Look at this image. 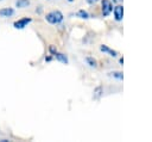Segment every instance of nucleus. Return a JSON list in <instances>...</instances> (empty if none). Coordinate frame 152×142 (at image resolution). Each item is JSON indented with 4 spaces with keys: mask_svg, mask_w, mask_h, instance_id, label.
<instances>
[{
    "mask_svg": "<svg viewBox=\"0 0 152 142\" xmlns=\"http://www.w3.org/2000/svg\"><path fill=\"white\" fill-rule=\"evenodd\" d=\"M94 94H93V98L95 99V100H97V99H100L101 98V95H102V93H103V88H102V86H97L95 89H94V92H93Z\"/></svg>",
    "mask_w": 152,
    "mask_h": 142,
    "instance_id": "8",
    "label": "nucleus"
},
{
    "mask_svg": "<svg viewBox=\"0 0 152 142\" xmlns=\"http://www.w3.org/2000/svg\"><path fill=\"white\" fill-rule=\"evenodd\" d=\"M119 62H120V64H124V58H122V57H121V58H120V60H119Z\"/></svg>",
    "mask_w": 152,
    "mask_h": 142,
    "instance_id": "16",
    "label": "nucleus"
},
{
    "mask_svg": "<svg viewBox=\"0 0 152 142\" xmlns=\"http://www.w3.org/2000/svg\"><path fill=\"white\" fill-rule=\"evenodd\" d=\"M32 21V19L31 18H21V19H18L17 21H14L13 23V26L15 27V29H24L25 26H27V24H30Z\"/></svg>",
    "mask_w": 152,
    "mask_h": 142,
    "instance_id": "3",
    "label": "nucleus"
},
{
    "mask_svg": "<svg viewBox=\"0 0 152 142\" xmlns=\"http://www.w3.org/2000/svg\"><path fill=\"white\" fill-rule=\"evenodd\" d=\"M13 14H14V10L11 7H5V8L0 10V17L7 18V17H12Z\"/></svg>",
    "mask_w": 152,
    "mask_h": 142,
    "instance_id": "6",
    "label": "nucleus"
},
{
    "mask_svg": "<svg viewBox=\"0 0 152 142\" xmlns=\"http://www.w3.org/2000/svg\"><path fill=\"white\" fill-rule=\"evenodd\" d=\"M108 75L110 78L116 79V80H122L124 79V74L121 72H110V73H108Z\"/></svg>",
    "mask_w": 152,
    "mask_h": 142,
    "instance_id": "11",
    "label": "nucleus"
},
{
    "mask_svg": "<svg viewBox=\"0 0 152 142\" xmlns=\"http://www.w3.org/2000/svg\"><path fill=\"white\" fill-rule=\"evenodd\" d=\"M63 13L61 12V11H51V12H49L46 16H45V19H46V21L48 23H50V24H59L62 20H63Z\"/></svg>",
    "mask_w": 152,
    "mask_h": 142,
    "instance_id": "1",
    "label": "nucleus"
},
{
    "mask_svg": "<svg viewBox=\"0 0 152 142\" xmlns=\"http://www.w3.org/2000/svg\"><path fill=\"white\" fill-rule=\"evenodd\" d=\"M53 56H55V58H56L57 61H59V62H62V63H65V64H66V63L69 62L66 55H64V54H62V53H56Z\"/></svg>",
    "mask_w": 152,
    "mask_h": 142,
    "instance_id": "7",
    "label": "nucleus"
},
{
    "mask_svg": "<svg viewBox=\"0 0 152 142\" xmlns=\"http://www.w3.org/2000/svg\"><path fill=\"white\" fill-rule=\"evenodd\" d=\"M77 17H80V18H82V19H88V18H90L89 13H88L87 11H84V10H80V11L77 12Z\"/></svg>",
    "mask_w": 152,
    "mask_h": 142,
    "instance_id": "12",
    "label": "nucleus"
},
{
    "mask_svg": "<svg viewBox=\"0 0 152 142\" xmlns=\"http://www.w3.org/2000/svg\"><path fill=\"white\" fill-rule=\"evenodd\" d=\"M0 1H2V0H0Z\"/></svg>",
    "mask_w": 152,
    "mask_h": 142,
    "instance_id": "18",
    "label": "nucleus"
},
{
    "mask_svg": "<svg viewBox=\"0 0 152 142\" xmlns=\"http://www.w3.org/2000/svg\"><path fill=\"white\" fill-rule=\"evenodd\" d=\"M100 50H101L102 53L109 54L112 57H116V56H118V53H116L115 50H112L109 47H107V45H104V44H101V45H100Z\"/></svg>",
    "mask_w": 152,
    "mask_h": 142,
    "instance_id": "5",
    "label": "nucleus"
},
{
    "mask_svg": "<svg viewBox=\"0 0 152 142\" xmlns=\"http://www.w3.org/2000/svg\"><path fill=\"white\" fill-rule=\"evenodd\" d=\"M49 51H50V54L55 55V54L57 53V49H56V47H55V45H50V47H49Z\"/></svg>",
    "mask_w": 152,
    "mask_h": 142,
    "instance_id": "13",
    "label": "nucleus"
},
{
    "mask_svg": "<svg viewBox=\"0 0 152 142\" xmlns=\"http://www.w3.org/2000/svg\"><path fill=\"white\" fill-rule=\"evenodd\" d=\"M86 62L88 63V66H90V67H93V68H96V67H97V62H96V60H95L94 57L87 56V57H86Z\"/></svg>",
    "mask_w": 152,
    "mask_h": 142,
    "instance_id": "10",
    "label": "nucleus"
},
{
    "mask_svg": "<svg viewBox=\"0 0 152 142\" xmlns=\"http://www.w3.org/2000/svg\"><path fill=\"white\" fill-rule=\"evenodd\" d=\"M101 11H102V16L103 17H107L112 13L113 11V5L109 0H102L101 2Z\"/></svg>",
    "mask_w": 152,
    "mask_h": 142,
    "instance_id": "2",
    "label": "nucleus"
},
{
    "mask_svg": "<svg viewBox=\"0 0 152 142\" xmlns=\"http://www.w3.org/2000/svg\"><path fill=\"white\" fill-rule=\"evenodd\" d=\"M68 1H69V2H72V1H74V0H68Z\"/></svg>",
    "mask_w": 152,
    "mask_h": 142,
    "instance_id": "17",
    "label": "nucleus"
},
{
    "mask_svg": "<svg viewBox=\"0 0 152 142\" xmlns=\"http://www.w3.org/2000/svg\"><path fill=\"white\" fill-rule=\"evenodd\" d=\"M114 19L116 21H121L122 18H124V7L121 5H118L114 7Z\"/></svg>",
    "mask_w": 152,
    "mask_h": 142,
    "instance_id": "4",
    "label": "nucleus"
},
{
    "mask_svg": "<svg viewBox=\"0 0 152 142\" xmlns=\"http://www.w3.org/2000/svg\"><path fill=\"white\" fill-rule=\"evenodd\" d=\"M51 60H52V56H46V57H45V61H46V62H50Z\"/></svg>",
    "mask_w": 152,
    "mask_h": 142,
    "instance_id": "15",
    "label": "nucleus"
},
{
    "mask_svg": "<svg viewBox=\"0 0 152 142\" xmlns=\"http://www.w3.org/2000/svg\"><path fill=\"white\" fill-rule=\"evenodd\" d=\"M30 5V0H17L15 1V6L18 8H24V7H27Z\"/></svg>",
    "mask_w": 152,
    "mask_h": 142,
    "instance_id": "9",
    "label": "nucleus"
},
{
    "mask_svg": "<svg viewBox=\"0 0 152 142\" xmlns=\"http://www.w3.org/2000/svg\"><path fill=\"white\" fill-rule=\"evenodd\" d=\"M86 1H87V2L89 4V5H93V4H95V2H97L99 0H86Z\"/></svg>",
    "mask_w": 152,
    "mask_h": 142,
    "instance_id": "14",
    "label": "nucleus"
}]
</instances>
